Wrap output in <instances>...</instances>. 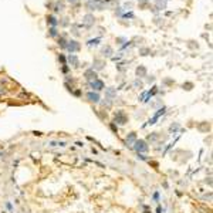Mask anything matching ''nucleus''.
<instances>
[{
  "label": "nucleus",
  "mask_w": 213,
  "mask_h": 213,
  "mask_svg": "<svg viewBox=\"0 0 213 213\" xmlns=\"http://www.w3.org/2000/svg\"><path fill=\"white\" fill-rule=\"evenodd\" d=\"M90 87L93 88V90H95V93H98V91H101V90H104L105 88V85H104V83L101 80H94V81H91L90 83Z\"/></svg>",
  "instance_id": "6e6552de"
},
{
  "label": "nucleus",
  "mask_w": 213,
  "mask_h": 213,
  "mask_svg": "<svg viewBox=\"0 0 213 213\" xmlns=\"http://www.w3.org/2000/svg\"><path fill=\"white\" fill-rule=\"evenodd\" d=\"M114 124H117V125H127L128 124V115L125 114L124 110H118L114 112Z\"/></svg>",
  "instance_id": "f257e3e1"
},
{
  "label": "nucleus",
  "mask_w": 213,
  "mask_h": 213,
  "mask_svg": "<svg viewBox=\"0 0 213 213\" xmlns=\"http://www.w3.org/2000/svg\"><path fill=\"white\" fill-rule=\"evenodd\" d=\"M166 110H168L166 106H161L159 110H158V111H156V114H155V115H153V117H152V118H151V120H149V121H148V122H147V124H145V125H143V128L147 127V125H153V124H156V121H158V120H159V118H161V117H162V115H165V112H166Z\"/></svg>",
  "instance_id": "7ed1b4c3"
},
{
  "label": "nucleus",
  "mask_w": 213,
  "mask_h": 213,
  "mask_svg": "<svg viewBox=\"0 0 213 213\" xmlns=\"http://www.w3.org/2000/svg\"><path fill=\"white\" fill-rule=\"evenodd\" d=\"M108 127H110V129L112 131V132L115 134V135H117V134H118V125H117V124L110 122V124H108Z\"/></svg>",
  "instance_id": "aec40b11"
},
{
  "label": "nucleus",
  "mask_w": 213,
  "mask_h": 213,
  "mask_svg": "<svg viewBox=\"0 0 213 213\" xmlns=\"http://www.w3.org/2000/svg\"><path fill=\"white\" fill-rule=\"evenodd\" d=\"M104 66H105V63H104L102 60H98V58H95L93 63V70L94 71H100L104 68Z\"/></svg>",
  "instance_id": "ddd939ff"
},
{
  "label": "nucleus",
  "mask_w": 213,
  "mask_h": 213,
  "mask_svg": "<svg viewBox=\"0 0 213 213\" xmlns=\"http://www.w3.org/2000/svg\"><path fill=\"white\" fill-rule=\"evenodd\" d=\"M180 124H178V122H173V124H170V127H169V134H178V132H180Z\"/></svg>",
  "instance_id": "2eb2a0df"
},
{
  "label": "nucleus",
  "mask_w": 213,
  "mask_h": 213,
  "mask_svg": "<svg viewBox=\"0 0 213 213\" xmlns=\"http://www.w3.org/2000/svg\"><path fill=\"white\" fill-rule=\"evenodd\" d=\"M137 158L139 161H151L149 158L147 156V153H137Z\"/></svg>",
  "instance_id": "5701e85b"
},
{
  "label": "nucleus",
  "mask_w": 213,
  "mask_h": 213,
  "mask_svg": "<svg viewBox=\"0 0 213 213\" xmlns=\"http://www.w3.org/2000/svg\"><path fill=\"white\" fill-rule=\"evenodd\" d=\"M94 16L93 14H85V16L83 17V26H85V27H91L94 24Z\"/></svg>",
  "instance_id": "9b49d317"
},
{
  "label": "nucleus",
  "mask_w": 213,
  "mask_h": 213,
  "mask_svg": "<svg viewBox=\"0 0 213 213\" xmlns=\"http://www.w3.org/2000/svg\"><path fill=\"white\" fill-rule=\"evenodd\" d=\"M163 83H165V84H172V80H165Z\"/></svg>",
  "instance_id": "a19ab883"
},
{
  "label": "nucleus",
  "mask_w": 213,
  "mask_h": 213,
  "mask_svg": "<svg viewBox=\"0 0 213 213\" xmlns=\"http://www.w3.org/2000/svg\"><path fill=\"white\" fill-rule=\"evenodd\" d=\"M66 48H67L68 51H70V54H73V53H75V51L80 50V43H78V41H75V40L67 41Z\"/></svg>",
  "instance_id": "0eeeda50"
},
{
  "label": "nucleus",
  "mask_w": 213,
  "mask_h": 213,
  "mask_svg": "<svg viewBox=\"0 0 213 213\" xmlns=\"http://www.w3.org/2000/svg\"><path fill=\"white\" fill-rule=\"evenodd\" d=\"M135 73H137V75L141 77V78H142V77H147V68H145L143 66H139L137 68V71H135Z\"/></svg>",
  "instance_id": "dca6fc26"
},
{
  "label": "nucleus",
  "mask_w": 213,
  "mask_h": 213,
  "mask_svg": "<svg viewBox=\"0 0 213 213\" xmlns=\"http://www.w3.org/2000/svg\"><path fill=\"white\" fill-rule=\"evenodd\" d=\"M159 137H161V135L158 132H152V134H149V135H148L145 141H147V142H151V143H156L158 139H159Z\"/></svg>",
  "instance_id": "4468645a"
},
{
  "label": "nucleus",
  "mask_w": 213,
  "mask_h": 213,
  "mask_svg": "<svg viewBox=\"0 0 213 213\" xmlns=\"http://www.w3.org/2000/svg\"><path fill=\"white\" fill-rule=\"evenodd\" d=\"M100 41H101V39H100V37H98V39H94V40H88V46H90V47L97 46V44L100 43Z\"/></svg>",
  "instance_id": "b1692460"
},
{
  "label": "nucleus",
  "mask_w": 213,
  "mask_h": 213,
  "mask_svg": "<svg viewBox=\"0 0 213 213\" xmlns=\"http://www.w3.org/2000/svg\"><path fill=\"white\" fill-rule=\"evenodd\" d=\"M58 60H60L61 63H63V66H64V64H67V58L63 56V54H60V56H58Z\"/></svg>",
  "instance_id": "c85d7f7f"
},
{
  "label": "nucleus",
  "mask_w": 213,
  "mask_h": 213,
  "mask_svg": "<svg viewBox=\"0 0 213 213\" xmlns=\"http://www.w3.org/2000/svg\"><path fill=\"white\" fill-rule=\"evenodd\" d=\"M132 149L137 153H147L149 151V145L145 139H137L135 143L132 145Z\"/></svg>",
  "instance_id": "f03ea898"
},
{
  "label": "nucleus",
  "mask_w": 213,
  "mask_h": 213,
  "mask_svg": "<svg viewBox=\"0 0 213 213\" xmlns=\"http://www.w3.org/2000/svg\"><path fill=\"white\" fill-rule=\"evenodd\" d=\"M156 213H163V209H162V206H161V205H158V206H156Z\"/></svg>",
  "instance_id": "f704fd0d"
},
{
  "label": "nucleus",
  "mask_w": 213,
  "mask_h": 213,
  "mask_svg": "<svg viewBox=\"0 0 213 213\" xmlns=\"http://www.w3.org/2000/svg\"><path fill=\"white\" fill-rule=\"evenodd\" d=\"M50 36H53V37L57 36V30L54 29V27H53V29H50Z\"/></svg>",
  "instance_id": "473e14b6"
},
{
  "label": "nucleus",
  "mask_w": 213,
  "mask_h": 213,
  "mask_svg": "<svg viewBox=\"0 0 213 213\" xmlns=\"http://www.w3.org/2000/svg\"><path fill=\"white\" fill-rule=\"evenodd\" d=\"M68 70H70V68L67 67V64H64L63 66V73H68Z\"/></svg>",
  "instance_id": "c9c22d12"
},
{
  "label": "nucleus",
  "mask_w": 213,
  "mask_h": 213,
  "mask_svg": "<svg viewBox=\"0 0 213 213\" xmlns=\"http://www.w3.org/2000/svg\"><path fill=\"white\" fill-rule=\"evenodd\" d=\"M4 206H6V209L9 210L10 213H14V207H13V205H11L10 200H7V202H4Z\"/></svg>",
  "instance_id": "412c9836"
},
{
  "label": "nucleus",
  "mask_w": 213,
  "mask_h": 213,
  "mask_svg": "<svg viewBox=\"0 0 213 213\" xmlns=\"http://www.w3.org/2000/svg\"><path fill=\"white\" fill-rule=\"evenodd\" d=\"M73 94L75 97H81V90H75V91H73Z\"/></svg>",
  "instance_id": "72a5a7b5"
},
{
  "label": "nucleus",
  "mask_w": 213,
  "mask_h": 213,
  "mask_svg": "<svg viewBox=\"0 0 213 213\" xmlns=\"http://www.w3.org/2000/svg\"><path fill=\"white\" fill-rule=\"evenodd\" d=\"M67 61L73 67H80V60H78V57H77L75 54H70V56L67 57Z\"/></svg>",
  "instance_id": "f8f14e48"
},
{
  "label": "nucleus",
  "mask_w": 213,
  "mask_h": 213,
  "mask_svg": "<svg viewBox=\"0 0 213 213\" xmlns=\"http://www.w3.org/2000/svg\"><path fill=\"white\" fill-rule=\"evenodd\" d=\"M100 102H101V105H102L105 110H110L111 106H112V101H111V100H106V98H105V101H100Z\"/></svg>",
  "instance_id": "a211bd4d"
},
{
  "label": "nucleus",
  "mask_w": 213,
  "mask_h": 213,
  "mask_svg": "<svg viewBox=\"0 0 213 213\" xmlns=\"http://www.w3.org/2000/svg\"><path fill=\"white\" fill-rule=\"evenodd\" d=\"M68 2H70V3H75L77 0H68Z\"/></svg>",
  "instance_id": "79ce46f5"
},
{
  "label": "nucleus",
  "mask_w": 213,
  "mask_h": 213,
  "mask_svg": "<svg viewBox=\"0 0 213 213\" xmlns=\"http://www.w3.org/2000/svg\"><path fill=\"white\" fill-rule=\"evenodd\" d=\"M138 139V137H137V132H129V134H127V137H125V147H128V148H131L132 149V145L135 143V141Z\"/></svg>",
  "instance_id": "39448f33"
},
{
  "label": "nucleus",
  "mask_w": 213,
  "mask_h": 213,
  "mask_svg": "<svg viewBox=\"0 0 213 213\" xmlns=\"http://www.w3.org/2000/svg\"><path fill=\"white\" fill-rule=\"evenodd\" d=\"M2 213H7V212H2Z\"/></svg>",
  "instance_id": "37998d69"
},
{
  "label": "nucleus",
  "mask_w": 213,
  "mask_h": 213,
  "mask_svg": "<svg viewBox=\"0 0 213 213\" xmlns=\"http://www.w3.org/2000/svg\"><path fill=\"white\" fill-rule=\"evenodd\" d=\"M148 53H149L148 48H141V54H142V56H148Z\"/></svg>",
  "instance_id": "2f4dec72"
},
{
  "label": "nucleus",
  "mask_w": 213,
  "mask_h": 213,
  "mask_svg": "<svg viewBox=\"0 0 213 213\" xmlns=\"http://www.w3.org/2000/svg\"><path fill=\"white\" fill-rule=\"evenodd\" d=\"M132 85L135 87V88H142V85H143V84L141 83L139 80H135V81H134V84H132Z\"/></svg>",
  "instance_id": "cd10ccee"
},
{
  "label": "nucleus",
  "mask_w": 213,
  "mask_h": 213,
  "mask_svg": "<svg viewBox=\"0 0 213 213\" xmlns=\"http://www.w3.org/2000/svg\"><path fill=\"white\" fill-rule=\"evenodd\" d=\"M91 152H93L94 155H98V151H97L95 148H91Z\"/></svg>",
  "instance_id": "ea45409f"
},
{
  "label": "nucleus",
  "mask_w": 213,
  "mask_h": 213,
  "mask_svg": "<svg viewBox=\"0 0 213 213\" xmlns=\"http://www.w3.org/2000/svg\"><path fill=\"white\" fill-rule=\"evenodd\" d=\"M115 97H117V88H114V87H108V88H105V98L106 100L114 101L115 100Z\"/></svg>",
  "instance_id": "1a4fd4ad"
},
{
  "label": "nucleus",
  "mask_w": 213,
  "mask_h": 213,
  "mask_svg": "<svg viewBox=\"0 0 213 213\" xmlns=\"http://www.w3.org/2000/svg\"><path fill=\"white\" fill-rule=\"evenodd\" d=\"M152 200L153 202H156V203H159V192H153V195H152Z\"/></svg>",
  "instance_id": "a878e982"
},
{
  "label": "nucleus",
  "mask_w": 213,
  "mask_h": 213,
  "mask_svg": "<svg viewBox=\"0 0 213 213\" xmlns=\"http://www.w3.org/2000/svg\"><path fill=\"white\" fill-rule=\"evenodd\" d=\"M63 3H57L56 4V9H54V10H56V11H60V10H63Z\"/></svg>",
  "instance_id": "7c9ffc66"
},
{
  "label": "nucleus",
  "mask_w": 213,
  "mask_h": 213,
  "mask_svg": "<svg viewBox=\"0 0 213 213\" xmlns=\"http://www.w3.org/2000/svg\"><path fill=\"white\" fill-rule=\"evenodd\" d=\"M84 77H85V80L87 81H94V80H97V71H94L93 68H88V70L84 73Z\"/></svg>",
  "instance_id": "9d476101"
},
{
  "label": "nucleus",
  "mask_w": 213,
  "mask_h": 213,
  "mask_svg": "<svg viewBox=\"0 0 213 213\" xmlns=\"http://www.w3.org/2000/svg\"><path fill=\"white\" fill-rule=\"evenodd\" d=\"M197 129L202 131V132H207V131L210 129V125L207 122H205L203 125H197Z\"/></svg>",
  "instance_id": "6ab92c4d"
},
{
  "label": "nucleus",
  "mask_w": 213,
  "mask_h": 213,
  "mask_svg": "<svg viewBox=\"0 0 213 213\" xmlns=\"http://www.w3.org/2000/svg\"><path fill=\"white\" fill-rule=\"evenodd\" d=\"M153 81H155V77H153V75H151L149 78H148V83L151 84V83H153Z\"/></svg>",
  "instance_id": "4c0bfd02"
},
{
  "label": "nucleus",
  "mask_w": 213,
  "mask_h": 213,
  "mask_svg": "<svg viewBox=\"0 0 213 213\" xmlns=\"http://www.w3.org/2000/svg\"><path fill=\"white\" fill-rule=\"evenodd\" d=\"M87 100L90 101V102L93 104H98L101 101V95L98 93H95V91H90V93H87Z\"/></svg>",
  "instance_id": "423d86ee"
},
{
  "label": "nucleus",
  "mask_w": 213,
  "mask_h": 213,
  "mask_svg": "<svg viewBox=\"0 0 213 213\" xmlns=\"http://www.w3.org/2000/svg\"><path fill=\"white\" fill-rule=\"evenodd\" d=\"M75 145H77V147H80V148H83L84 147V142H81V141H77Z\"/></svg>",
  "instance_id": "e433bc0d"
},
{
  "label": "nucleus",
  "mask_w": 213,
  "mask_h": 213,
  "mask_svg": "<svg viewBox=\"0 0 213 213\" xmlns=\"http://www.w3.org/2000/svg\"><path fill=\"white\" fill-rule=\"evenodd\" d=\"M192 87H193L192 83H185L182 85V88H183V90H188V91H189V90H192Z\"/></svg>",
  "instance_id": "bb28decb"
},
{
  "label": "nucleus",
  "mask_w": 213,
  "mask_h": 213,
  "mask_svg": "<svg viewBox=\"0 0 213 213\" xmlns=\"http://www.w3.org/2000/svg\"><path fill=\"white\" fill-rule=\"evenodd\" d=\"M47 23H50L51 26H57V20H56V17L48 16V17H47Z\"/></svg>",
  "instance_id": "4be33fe9"
},
{
  "label": "nucleus",
  "mask_w": 213,
  "mask_h": 213,
  "mask_svg": "<svg viewBox=\"0 0 213 213\" xmlns=\"http://www.w3.org/2000/svg\"><path fill=\"white\" fill-rule=\"evenodd\" d=\"M102 54H104L105 57H111V56H112V48H111L110 46L102 47Z\"/></svg>",
  "instance_id": "f3484780"
},
{
  "label": "nucleus",
  "mask_w": 213,
  "mask_h": 213,
  "mask_svg": "<svg viewBox=\"0 0 213 213\" xmlns=\"http://www.w3.org/2000/svg\"><path fill=\"white\" fill-rule=\"evenodd\" d=\"M58 44H60L61 48H66V46H67V40L64 39V37H61L60 40H58Z\"/></svg>",
  "instance_id": "393cba45"
},
{
  "label": "nucleus",
  "mask_w": 213,
  "mask_h": 213,
  "mask_svg": "<svg viewBox=\"0 0 213 213\" xmlns=\"http://www.w3.org/2000/svg\"><path fill=\"white\" fill-rule=\"evenodd\" d=\"M97 115H98V117H100L101 118V120H105V118H106V114H104V112H100V111H97Z\"/></svg>",
  "instance_id": "c756f323"
},
{
  "label": "nucleus",
  "mask_w": 213,
  "mask_h": 213,
  "mask_svg": "<svg viewBox=\"0 0 213 213\" xmlns=\"http://www.w3.org/2000/svg\"><path fill=\"white\" fill-rule=\"evenodd\" d=\"M33 135H36V137H41L43 134H41V132H39V131H34V132H33Z\"/></svg>",
  "instance_id": "58836bf2"
},
{
  "label": "nucleus",
  "mask_w": 213,
  "mask_h": 213,
  "mask_svg": "<svg viewBox=\"0 0 213 213\" xmlns=\"http://www.w3.org/2000/svg\"><path fill=\"white\" fill-rule=\"evenodd\" d=\"M87 7L90 10H104L105 9V3H104L102 0H90L87 3Z\"/></svg>",
  "instance_id": "20e7f679"
}]
</instances>
